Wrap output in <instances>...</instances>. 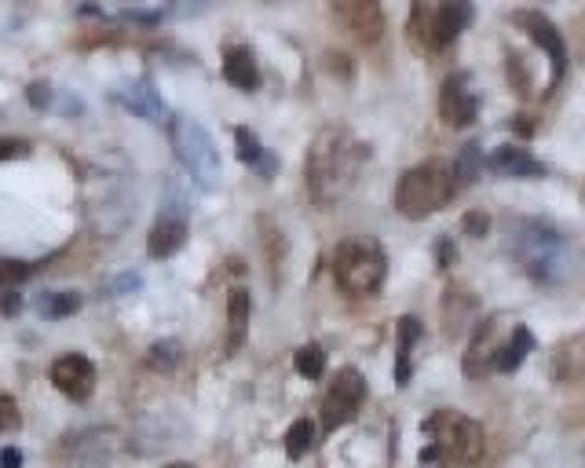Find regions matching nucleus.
<instances>
[{
	"instance_id": "nucleus-1",
	"label": "nucleus",
	"mask_w": 585,
	"mask_h": 468,
	"mask_svg": "<svg viewBox=\"0 0 585 468\" xmlns=\"http://www.w3.org/2000/svg\"><path fill=\"white\" fill-rule=\"evenodd\" d=\"M366 161V147L348 128H322L308 150V194L311 202L330 209L348 198Z\"/></svg>"
},
{
	"instance_id": "nucleus-2",
	"label": "nucleus",
	"mask_w": 585,
	"mask_h": 468,
	"mask_svg": "<svg viewBox=\"0 0 585 468\" xmlns=\"http://www.w3.org/2000/svg\"><path fill=\"white\" fill-rule=\"evenodd\" d=\"M509 253L534 282L545 286H560L575 271V253L567 238L542 220H516L509 234Z\"/></svg>"
},
{
	"instance_id": "nucleus-3",
	"label": "nucleus",
	"mask_w": 585,
	"mask_h": 468,
	"mask_svg": "<svg viewBox=\"0 0 585 468\" xmlns=\"http://www.w3.org/2000/svg\"><path fill=\"white\" fill-rule=\"evenodd\" d=\"M425 436L432 439L425 450H421V461L447 468H472L483 458V428L472 421V417L458 414V410H436V414L425 421Z\"/></svg>"
},
{
	"instance_id": "nucleus-4",
	"label": "nucleus",
	"mask_w": 585,
	"mask_h": 468,
	"mask_svg": "<svg viewBox=\"0 0 585 468\" xmlns=\"http://www.w3.org/2000/svg\"><path fill=\"white\" fill-rule=\"evenodd\" d=\"M454 194H458V180L447 161H425L403 172V180L395 187V209L406 220H425L439 213Z\"/></svg>"
},
{
	"instance_id": "nucleus-5",
	"label": "nucleus",
	"mask_w": 585,
	"mask_h": 468,
	"mask_svg": "<svg viewBox=\"0 0 585 468\" xmlns=\"http://www.w3.org/2000/svg\"><path fill=\"white\" fill-rule=\"evenodd\" d=\"M388 275V260H384L381 245L373 242H341L333 253V278L337 286L351 297H370L384 286Z\"/></svg>"
},
{
	"instance_id": "nucleus-6",
	"label": "nucleus",
	"mask_w": 585,
	"mask_h": 468,
	"mask_svg": "<svg viewBox=\"0 0 585 468\" xmlns=\"http://www.w3.org/2000/svg\"><path fill=\"white\" fill-rule=\"evenodd\" d=\"M172 147H176V158L183 161V169L191 172L198 187H213L216 176H220V154H216L209 132L194 117L180 114L172 121Z\"/></svg>"
},
{
	"instance_id": "nucleus-7",
	"label": "nucleus",
	"mask_w": 585,
	"mask_h": 468,
	"mask_svg": "<svg viewBox=\"0 0 585 468\" xmlns=\"http://www.w3.org/2000/svg\"><path fill=\"white\" fill-rule=\"evenodd\" d=\"M362 403H366V377H362L355 366H344V370L330 381V392L322 399V428H326V432H337L341 425L355 421Z\"/></svg>"
},
{
	"instance_id": "nucleus-8",
	"label": "nucleus",
	"mask_w": 585,
	"mask_h": 468,
	"mask_svg": "<svg viewBox=\"0 0 585 468\" xmlns=\"http://www.w3.org/2000/svg\"><path fill=\"white\" fill-rule=\"evenodd\" d=\"M512 22L520 26L527 37H531L545 55H549V66H553V74H549V88L560 85V77L567 74V44H564V33L556 30L553 19H545L542 11H516Z\"/></svg>"
},
{
	"instance_id": "nucleus-9",
	"label": "nucleus",
	"mask_w": 585,
	"mask_h": 468,
	"mask_svg": "<svg viewBox=\"0 0 585 468\" xmlns=\"http://www.w3.org/2000/svg\"><path fill=\"white\" fill-rule=\"evenodd\" d=\"M439 114L450 128H468L479 114V96L468 74H450L439 88Z\"/></svg>"
},
{
	"instance_id": "nucleus-10",
	"label": "nucleus",
	"mask_w": 585,
	"mask_h": 468,
	"mask_svg": "<svg viewBox=\"0 0 585 468\" xmlns=\"http://www.w3.org/2000/svg\"><path fill=\"white\" fill-rule=\"evenodd\" d=\"M52 384L66 399L85 403L88 395L96 392V366L85 355H63V359L52 362Z\"/></svg>"
},
{
	"instance_id": "nucleus-11",
	"label": "nucleus",
	"mask_w": 585,
	"mask_h": 468,
	"mask_svg": "<svg viewBox=\"0 0 585 468\" xmlns=\"http://www.w3.org/2000/svg\"><path fill=\"white\" fill-rule=\"evenodd\" d=\"M337 19H341L344 30H348L351 37H359L362 44L381 41V33H384L381 0H337Z\"/></svg>"
},
{
	"instance_id": "nucleus-12",
	"label": "nucleus",
	"mask_w": 585,
	"mask_h": 468,
	"mask_svg": "<svg viewBox=\"0 0 585 468\" xmlns=\"http://www.w3.org/2000/svg\"><path fill=\"white\" fill-rule=\"evenodd\" d=\"M501 322L498 319H487L483 326L476 330V337H472V344H468L465 351V377H487L490 370H494V359H498L501 351Z\"/></svg>"
},
{
	"instance_id": "nucleus-13",
	"label": "nucleus",
	"mask_w": 585,
	"mask_h": 468,
	"mask_svg": "<svg viewBox=\"0 0 585 468\" xmlns=\"http://www.w3.org/2000/svg\"><path fill=\"white\" fill-rule=\"evenodd\" d=\"M468 22H472V0H439L428 41L436 44V48H447V44L458 41Z\"/></svg>"
},
{
	"instance_id": "nucleus-14",
	"label": "nucleus",
	"mask_w": 585,
	"mask_h": 468,
	"mask_svg": "<svg viewBox=\"0 0 585 468\" xmlns=\"http://www.w3.org/2000/svg\"><path fill=\"white\" fill-rule=\"evenodd\" d=\"M487 169L494 176H505V180H542L545 165L534 154H527L523 147H498L487 158Z\"/></svg>"
},
{
	"instance_id": "nucleus-15",
	"label": "nucleus",
	"mask_w": 585,
	"mask_h": 468,
	"mask_svg": "<svg viewBox=\"0 0 585 468\" xmlns=\"http://www.w3.org/2000/svg\"><path fill=\"white\" fill-rule=\"evenodd\" d=\"M224 77L242 92H256L260 88V66L249 44H234L224 52Z\"/></svg>"
},
{
	"instance_id": "nucleus-16",
	"label": "nucleus",
	"mask_w": 585,
	"mask_h": 468,
	"mask_svg": "<svg viewBox=\"0 0 585 468\" xmlns=\"http://www.w3.org/2000/svg\"><path fill=\"white\" fill-rule=\"evenodd\" d=\"M183 242H187V220L183 216H161L158 224L150 227L147 253L154 260H169L172 253H180Z\"/></svg>"
},
{
	"instance_id": "nucleus-17",
	"label": "nucleus",
	"mask_w": 585,
	"mask_h": 468,
	"mask_svg": "<svg viewBox=\"0 0 585 468\" xmlns=\"http://www.w3.org/2000/svg\"><path fill=\"white\" fill-rule=\"evenodd\" d=\"M117 99L136 117H143V121H158V125L165 121V103H161V96L154 92L150 81H132V85H125L117 92Z\"/></svg>"
},
{
	"instance_id": "nucleus-18",
	"label": "nucleus",
	"mask_w": 585,
	"mask_h": 468,
	"mask_svg": "<svg viewBox=\"0 0 585 468\" xmlns=\"http://www.w3.org/2000/svg\"><path fill=\"white\" fill-rule=\"evenodd\" d=\"M399 344H395V384L399 388H406L410 384V373H414V366H410V355H414V344H417V337H421V322L414 319V315H403L399 319Z\"/></svg>"
},
{
	"instance_id": "nucleus-19",
	"label": "nucleus",
	"mask_w": 585,
	"mask_h": 468,
	"mask_svg": "<svg viewBox=\"0 0 585 468\" xmlns=\"http://www.w3.org/2000/svg\"><path fill=\"white\" fill-rule=\"evenodd\" d=\"M249 333V293L245 289H231L227 297V351H238Z\"/></svg>"
},
{
	"instance_id": "nucleus-20",
	"label": "nucleus",
	"mask_w": 585,
	"mask_h": 468,
	"mask_svg": "<svg viewBox=\"0 0 585 468\" xmlns=\"http://www.w3.org/2000/svg\"><path fill=\"white\" fill-rule=\"evenodd\" d=\"M531 351H534V333L527 330V326H516V330L509 333V341L501 344L498 359H494V370H501V373L520 370V362L527 359Z\"/></svg>"
},
{
	"instance_id": "nucleus-21",
	"label": "nucleus",
	"mask_w": 585,
	"mask_h": 468,
	"mask_svg": "<svg viewBox=\"0 0 585 468\" xmlns=\"http://www.w3.org/2000/svg\"><path fill=\"white\" fill-rule=\"evenodd\" d=\"M77 308H81V297H77L74 289H48V293L37 297V311H41L44 319H66Z\"/></svg>"
},
{
	"instance_id": "nucleus-22",
	"label": "nucleus",
	"mask_w": 585,
	"mask_h": 468,
	"mask_svg": "<svg viewBox=\"0 0 585 468\" xmlns=\"http://www.w3.org/2000/svg\"><path fill=\"white\" fill-rule=\"evenodd\" d=\"M454 169V180H458V187H465V183H476L479 180V169H483V150H479V143H468L465 150H461V158L450 165Z\"/></svg>"
},
{
	"instance_id": "nucleus-23",
	"label": "nucleus",
	"mask_w": 585,
	"mask_h": 468,
	"mask_svg": "<svg viewBox=\"0 0 585 468\" xmlns=\"http://www.w3.org/2000/svg\"><path fill=\"white\" fill-rule=\"evenodd\" d=\"M293 366H297L300 377H308V381H319L322 370H326V351L319 344H304V348L293 355Z\"/></svg>"
},
{
	"instance_id": "nucleus-24",
	"label": "nucleus",
	"mask_w": 585,
	"mask_h": 468,
	"mask_svg": "<svg viewBox=\"0 0 585 468\" xmlns=\"http://www.w3.org/2000/svg\"><path fill=\"white\" fill-rule=\"evenodd\" d=\"M311 443H315V425H311L308 417H300L297 425L286 432V454L293 461H300L311 450Z\"/></svg>"
},
{
	"instance_id": "nucleus-25",
	"label": "nucleus",
	"mask_w": 585,
	"mask_h": 468,
	"mask_svg": "<svg viewBox=\"0 0 585 468\" xmlns=\"http://www.w3.org/2000/svg\"><path fill=\"white\" fill-rule=\"evenodd\" d=\"M234 150H238V161H245V165H256V161L264 158L260 139H256L249 128H234Z\"/></svg>"
},
{
	"instance_id": "nucleus-26",
	"label": "nucleus",
	"mask_w": 585,
	"mask_h": 468,
	"mask_svg": "<svg viewBox=\"0 0 585 468\" xmlns=\"http://www.w3.org/2000/svg\"><path fill=\"white\" fill-rule=\"evenodd\" d=\"M180 359H183V348L176 341H158L150 348V366H158V370H172Z\"/></svg>"
},
{
	"instance_id": "nucleus-27",
	"label": "nucleus",
	"mask_w": 585,
	"mask_h": 468,
	"mask_svg": "<svg viewBox=\"0 0 585 468\" xmlns=\"http://www.w3.org/2000/svg\"><path fill=\"white\" fill-rule=\"evenodd\" d=\"M33 275V264H22V260H0V286L15 289L22 278Z\"/></svg>"
},
{
	"instance_id": "nucleus-28",
	"label": "nucleus",
	"mask_w": 585,
	"mask_h": 468,
	"mask_svg": "<svg viewBox=\"0 0 585 468\" xmlns=\"http://www.w3.org/2000/svg\"><path fill=\"white\" fill-rule=\"evenodd\" d=\"M19 425H22V414H19V406H15V399L0 392V436H4V432H15Z\"/></svg>"
},
{
	"instance_id": "nucleus-29",
	"label": "nucleus",
	"mask_w": 585,
	"mask_h": 468,
	"mask_svg": "<svg viewBox=\"0 0 585 468\" xmlns=\"http://www.w3.org/2000/svg\"><path fill=\"white\" fill-rule=\"evenodd\" d=\"M216 0H169L172 15H180V19H194V15H205V11L213 8Z\"/></svg>"
},
{
	"instance_id": "nucleus-30",
	"label": "nucleus",
	"mask_w": 585,
	"mask_h": 468,
	"mask_svg": "<svg viewBox=\"0 0 585 468\" xmlns=\"http://www.w3.org/2000/svg\"><path fill=\"white\" fill-rule=\"evenodd\" d=\"M22 154H30V143H26V139H0V161L22 158Z\"/></svg>"
},
{
	"instance_id": "nucleus-31",
	"label": "nucleus",
	"mask_w": 585,
	"mask_h": 468,
	"mask_svg": "<svg viewBox=\"0 0 585 468\" xmlns=\"http://www.w3.org/2000/svg\"><path fill=\"white\" fill-rule=\"evenodd\" d=\"M26 99H30V107L44 110V107H48V103H52V88L44 85V81H37V85L26 88Z\"/></svg>"
},
{
	"instance_id": "nucleus-32",
	"label": "nucleus",
	"mask_w": 585,
	"mask_h": 468,
	"mask_svg": "<svg viewBox=\"0 0 585 468\" xmlns=\"http://www.w3.org/2000/svg\"><path fill=\"white\" fill-rule=\"evenodd\" d=\"M465 231L472 234V238H483V234L490 231V220L483 213H468L465 216Z\"/></svg>"
},
{
	"instance_id": "nucleus-33",
	"label": "nucleus",
	"mask_w": 585,
	"mask_h": 468,
	"mask_svg": "<svg viewBox=\"0 0 585 468\" xmlns=\"http://www.w3.org/2000/svg\"><path fill=\"white\" fill-rule=\"evenodd\" d=\"M121 19H125V22H139V26H158L161 11H125Z\"/></svg>"
},
{
	"instance_id": "nucleus-34",
	"label": "nucleus",
	"mask_w": 585,
	"mask_h": 468,
	"mask_svg": "<svg viewBox=\"0 0 585 468\" xmlns=\"http://www.w3.org/2000/svg\"><path fill=\"white\" fill-rule=\"evenodd\" d=\"M22 308V297H19V289H4V300H0V311L4 315H15V311Z\"/></svg>"
},
{
	"instance_id": "nucleus-35",
	"label": "nucleus",
	"mask_w": 585,
	"mask_h": 468,
	"mask_svg": "<svg viewBox=\"0 0 585 468\" xmlns=\"http://www.w3.org/2000/svg\"><path fill=\"white\" fill-rule=\"evenodd\" d=\"M0 468H22V450L19 447L0 450Z\"/></svg>"
},
{
	"instance_id": "nucleus-36",
	"label": "nucleus",
	"mask_w": 585,
	"mask_h": 468,
	"mask_svg": "<svg viewBox=\"0 0 585 468\" xmlns=\"http://www.w3.org/2000/svg\"><path fill=\"white\" fill-rule=\"evenodd\" d=\"M436 260H439V267L454 264V242H447V238H443V242L436 245Z\"/></svg>"
},
{
	"instance_id": "nucleus-37",
	"label": "nucleus",
	"mask_w": 585,
	"mask_h": 468,
	"mask_svg": "<svg viewBox=\"0 0 585 468\" xmlns=\"http://www.w3.org/2000/svg\"><path fill=\"white\" fill-rule=\"evenodd\" d=\"M132 289H139V275H121L114 282V293H132Z\"/></svg>"
},
{
	"instance_id": "nucleus-38",
	"label": "nucleus",
	"mask_w": 585,
	"mask_h": 468,
	"mask_svg": "<svg viewBox=\"0 0 585 468\" xmlns=\"http://www.w3.org/2000/svg\"><path fill=\"white\" fill-rule=\"evenodd\" d=\"M512 128H516V132H523V136H531V132H534V121H523V114H520L516 121H512Z\"/></svg>"
},
{
	"instance_id": "nucleus-39",
	"label": "nucleus",
	"mask_w": 585,
	"mask_h": 468,
	"mask_svg": "<svg viewBox=\"0 0 585 468\" xmlns=\"http://www.w3.org/2000/svg\"><path fill=\"white\" fill-rule=\"evenodd\" d=\"M165 468H198V465H165Z\"/></svg>"
}]
</instances>
